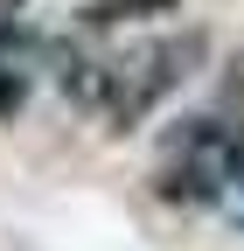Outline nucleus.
Wrapping results in <instances>:
<instances>
[{"label": "nucleus", "instance_id": "1", "mask_svg": "<svg viewBox=\"0 0 244 251\" xmlns=\"http://www.w3.org/2000/svg\"><path fill=\"white\" fill-rule=\"evenodd\" d=\"M202 56H209V35H202V28H181V35L119 49V56L70 63V70H63V98L84 105L91 119H105L112 133H133L140 119H154L174 91L202 70Z\"/></svg>", "mask_w": 244, "mask_h": 251}, {"label": "nucleus", "instance_id": "2", "mask_svg": "<svg viewBox=\"0 0 244 251\" xmlns=\"http://www.w3.org/2000/svg\"><path fill=\"white\" fill-rule=\"evenodd\" d=\"M154 188H161V202H189V209L244 196V119H223V112L181 119L168 133Z\"/></svg>", "mask_w": 244, "mask_h": 251}, {"label": "nucleus", "instance_id": "3", "mask_svg": "<svg viewBox=\"0 0 244 251\" xmlns=\"http://www.w3.org/2000/svg\"><path fill=\"white\" fill-rule=\"evenodd\" d=\"M154 14H181V0H91L77 21L84 28H126V21H154Z\"/></svg>", "mask_w": 244, "mask_h": 251}, {"label": "nucleus", "instance_id": "4", "mask_svg": "<svg viewBox=\"0 0 244 251\" xmlns=\"http://www.w3.org/2000/svg\"><path fill=\"white\" fill-rule=\"evenodd\" d=\"M21 105H28V77L14 70V63H0V119L21 112Z\"/></svg>", "mask_w": 244, "mask_h": 251}]
</instances>
